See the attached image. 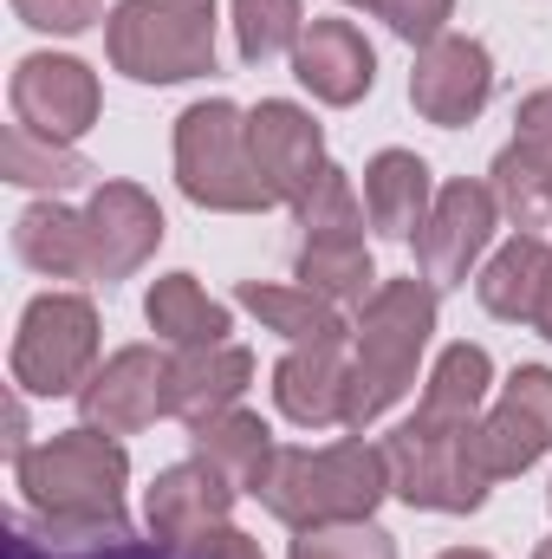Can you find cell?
Segmentation results:
<instances>
[{
  "mask_svg": "<svg viewBox=\"0 0 552 559\" xmlns=\"http://www.w3.org/2000/svg\"><path fill=\"white\" fill-rule=\"evenodd\" d=\"M261 508L286 527H332V521H371L391 495V462L364 436L332 449H274L267 475L254 481Z\"/></svg>",
  "mask_w": 552,
  "mask_h": 559,
  "instance_id": "6da1fadb",
  "label": "cell"
},
{
  "mask_svg": "<svg viewBox=\"0 0 552 559\" xmlns=\"http://www.w3.org/2000/svg\"><path fill=\"white\" fill-rule=\"evenodd\" d=\"M435 332V286L429 280H384L358 325H351V391H345V429H371L416 384V358Z\"/></svg>",
  "mask_w": 552,
  "mask_h": 559,
  "instance_id": "7a4b0ae2",
  "label": "cell"
},
{
  "mask_svg": "<svg viewBox=\"0 0 552 559\" xmlns=\"http://www.w3.org/2000/svg\"><path fill=\"white\" fill-rule=\"evenodd\" d=\"M176 182L195 209L221 215H261L279 202L248 150V111H235L228 98H202L176 118Z\"/></svg>",
  "mask_w": 552,
  "mask_h": 559,
  "instance_id": "3957f363",
  "label": "cell"
},
{
  "mask_svg": "<svg viewBox=\"0 0 552 559\" xmlns=\"http://www.w3.org/2000/svg\"><path fill=\"white\" fill-rule=\"evenodd\" d=\"M105 52L137 85H182L215 72V0H118Z\"/></svg>",
  "mask_w": 552,
  "mask_h": 559,
  "instance_id": "277c9868",
  "label": "cell"
},
{
  "mask_svg": "<svg viewBox=\"0 0 552 559\" xmlns=\"http://www.w3.org/2000/svg\"><path fill=\"white\" fill-rule=\"evenodd\" d=\"M384 462H391V495H404L410 508H429V514H475L488 501V488H494L481 423L435 429V423L410 417L391 429Z\"/></svg>",
  "mask_w": 552,
  "mask_h": 559,
  "instance_id": "5b68a950",
  "label": "cell"
},
{
  "mask_svg": "<svg viewBox=\"0 0 552 559\" xmlns=\"http://www.w3.org/2000/svg\"><path fill=\"white\" fill-rule=\"evenodd\" d=\"M7 559H261V540L241 527H215L195 547L137 540L124 508L118 514H7Z\"/></svg>",
  "mask_w": 552,
  "mask_h": 559,
  "instance_id": "8992f818",
  "label": "cell"
},
{
  "mask_svg": "<svg viewBox=\"0 0 552 559\" xmlns=\"http://www.w3.org/2000/svg\"><path fill=\"white\" fill-rule=\"evenodd\" d=\"M13 481H20L33 514H118L124 481H131V455L105 429H65V436L26 449L13 462Z\"/></svg>",
  "mask_w": 552,
  "mask_h": 559,
  "instance_id": "52a82bcc",
  "label": "cell"
},
{
  "mask_svg": "<svg viewBox=\"0 0 552 559\" xmlns=\"http://www.w3.org/2000/svg\"><path fill=\"white\" fill-rule=\"evenodd\" d=\"M98 365V306L79 293H39L13 338V384L33 397H72L85 391Z\"/></svg>",
  "mask_w": 552,
  "mask_h": 559,
  "instance_id": "ba28073f",
  "label": "cell"
},
{
  "mask_svg": "<svg viewBox=\"0 0 552 559\" xmlns=\"http://www.w3.org/2000/svg\"><path fill=\"white\" fill-rule=\"evenodd\" d=\"M13 124L52 143H79L98 124V79L85 59L65 52H26L13 66Z\"/></svg>",
  "mask_w": 552,
  "mask_h": 559,
  "instance_id": "9c48e42d",
  "label": "cell"
},
{
  "mask_svg": "<svg viewBox=\"0 0 552 559\" xmlns=\"http://www.w3.org/2000/svg\"><path fill=\"white\" fill-rule=\"evenodd\" d=\"M494 222H501V202H494L488 182H468L461 176V182L435 189V209L416 228V267H422V280L429 286H461L468 267L488 254Z\"/></svg>",
  "mask_w": 552,
  "mask_h": 559,
  "instance_id": "30bf717a",
  "label": "cell"
},
{
  "mask_svg": "<svg viewBox=\"0 0 552 559\" xmlns=\"http://www.w3.org/2000/svg\"><path fill=\"white\" fill-rule=\"evenodd\" d=\"M79 411H85V429H105V436L149 429L156 417H169V358L149 345H124L85 378Z\"/></svg>",
  "mask_w": 552,
  "mask_h": 559,
  "instance_id": "8fae6325",
  "label": "cell"
},
{
  "mask_svg": "<svg viewBox=\"0 0 552 559\" xmlns=\"http://www.w3.org/2000/svg\"><path fill=\"white\" fill-rule=\"evenodd\" d=\"M494 92V59L481 39H461V33H442L416 52V72H410V105L442 124V131H461L468 118H481Z\"/></svg>",
  "mask_w": 552,
  "mask_h": 559,
  "instance_id": "7c38bea8",
  "label": "cell"
},
{
  "mask_svg": "<svg viewBox=\"0 0 552 559\" xmlns=\"http://www.w3.org/2000/svg\"><path fill=\"white\" fill-rule=\"evenodd\" d=\"M481 449L494 481L527 475L540 455L552 449V371L547 365H520L507 378V391L494 397V411L481 417Z\"/></svg>",
  "mask_w": 552,
  "mask_h": 559,
  "instance_id": "4fadbf2b",
  "label": "cell"
},
{
  "mask_svg": "<svg viewBox=\"0 0 552 559\" xmlns=\"http://www.w3.org/2000/svg\"><path fill=\"white\" fill-rule=\"evenodd\" d=\"M235 481H221L208 462H176V468H163L156 481H149V501H143V514H149V540H163V547H195V540H208L215 527H228V514H235Z\"/></svg>",
  "mask_w": 552,
  "mask_h": 559,
  "instance_id": "5bb4252c",
  "label": "cell"
},
{
  "mask_svg": "<svg viewBox=\"0 0 552 559\" xmlns=\"http://www.w3.org/2000/svg\"><path fill=\"white\" fill-rule=\"evenodd\" d=\"M248 150H254L267 189H274L279 202H292V209H299V202L312 195V182L325 176V138H319L312 111H299V105H286V98H267V105L248 111Z\"/></svg>",
  "mask_w": 552,
  "mask_h": 559,
  "instance_id": "9a60e30c",
  "label": "cell"
},
{
  "mask_svg": "<svg viewBox=\"0 0 552 559\" xmlns=\"http://www.w3.org/2000/svg\"><path fill=\"white\" fill-rule=\"evenodd\" d=\"M85 228H92V254H98V280H131L163 248V209L143 195L137 182H98L85 202Z\"/></svg>",
  "mask_w": 552,
  "mask_h": 559,
  "instance_id": "2e32d148",
  "label": "cell"
},
{
  "mask_svg": "<svg viewBox=\"0 0 552 559\" xmlns=\"http://www.w3.org/2000/svg\"><path fill=\"white\" fill-rule=\"evenodd\" d=\"M292 72L319 105H358L377 85V52L351 20H312L292 46Z\"/></svg>",
  "mask_w": 552,
  "mask_h": 559,
  "instance_id": "e0dca14e",
  "label": "cell"
},
{
  "mask_svg": "<svg viewBox=\"0 0 552 559\" xmlns=\"http://www.w3.org/2000/svg\"><path fill=\"white\" fill-rule=\"evenodd\" d=\"M254 384V352L248 345H195L182 358H169V417L189 429L221 411H235Z\"/></svg>",
  "mask_w": 552,
  "mask_h": 559,
  "instance_id": "ac0fdd59",
  "label": "cell"
},
{
  "mask_svg": "<svg viewBox=\"0 0 552 559\" xmlns=\"http://www.w3.org/2000/svg\"><path fill=\"white\" fill-rule=\"evenodd\" d=\"M345 391H351L345 345H292L274 371L279 417H292L299 429H332V423H345Z\"/></svg>",
  "mask_w": 552,
  "mask_h": 559,
  "instance_id": "d6986e66",
  "label": "cell"
},
{
  "mask_svg": "<svg viewBox=\"0 0 552 559\" xmlns=\"http://www.w3.org/2000/svg\"><path fill=\"white\" fill-rule=\"evenodd\" d=\"M429 209H435L429 163L416 150H377L371 169H364V215H371V228L391 235V241H410L429 222Z\"/></svg>",
  "mask_w": 552,
  "mask_h": 559,
  "instance_id": "ffe728a7",
  "label": "cell"
},
{
  "mask_svg": "<svg viewBox=\"0 0 552 559\" xmlns=\"http://www.w3.org/2000/svg\"><path fill=\"white\" fill-rule=\"evenodd\" d=\"M13 248L33 274L52 280H98V254H92V228L85 215L59 209V202H33L13 228Z\"/></svg>",
  "mask_w": 552,
  "mask_h": 559,
  "instance_id": "44dd1931",
  "label": "cell"
},
{
  "mask_svg": "<svg viewBox=\"0 0 552 559\" xmlns=\"http://www.w3.org/2000/svg\"><path fill=\"white\" fill-rule=\"evenodd\" d=\"M552 286V248L540 241V235H514L488 267H481V280H475V293H481V306L494 312V319H540V299H547Z\"/></svg>",
  "mask_w": 552,
  "mask_h": 559,
  "instance_id": "7402d4cb",
  "label": "cell"
},
{
  "mask_svg": "<svg viewBox=\"0 0 552 559\" xmlns=\"http://www.w3.org/2000/svg\"><path fill=\"white\" fill-rule=\"evenodd\" d=\"M267 332L279 338H292V345H345L351 338V325H345V312L325 299V293H312V286H267V280H241V293H235Z\"/></svg>",
  "mask_w": 552,
  "mask_h": 559,
  "instance_id": "603a6c76",
  "label": "cell"
},
{
  "mask_svg": "<svg viewBox=\"0 0 552 559\" xmlns=\"http://www.w3.org/2000/svg\"><path fill=\"white\" fill-rule=\"evenodd\" d=\"M189 449H195V462H208L221 481H235V488H248L254 495V481L267 475V462H274V429L254 417V411H221V417L195 423V436H189Z\"/></svg>",
  "mask_w": 552,
  "mask_h": 559,
  "instance_id": "cb8c5ba5",
  "label": "cell"
},
{
  "mask_svg": "<svg viewBox=\"0 0 552 559\" xmlns=\"http://www.w3.org/2000/svg\"><path fill=\"white\" fill-rule=\"evenodd\" d=\"M143 312H149V332L169 338V345H182V352H195V345H228V332H235L228 306L208 299V293L195 286V274H163L149 286Z\"/></svg>",
  "mask_w": 552,
  "mask_h": 559,
  "instance_id": "d4e9b609",
  "label": "cell"
},
{
  "mask_svg": "<svg viewBox=\"0 0 552 559\" xmlns=\"http://www.w3.org/2000/svg\"><path fill=\"white\" fill-rule=\"evenodd\" d=\"M488 384H494V365H488V352H481V345H448V352L435 358L429 384H422V404H416V417L435 423V429H468V423H481Z\"/></svg>",
  "mask_w": 552,
  "mask_h": 559,
  "instance_id": "484cf974",
  "label": "cell"
},
{
  "mask_svg": "<svg viewBox=\"0 0 552 559\" xmlns=\"http://www.w3.org/2000/svg\"><path fill=\"white\" fill-rule=\"evenodd\" d=\"M299 280L312 286V293H325L332 306H364L384 280H377V261H371V248H364V235H305V248H299Z\"/></svg>",
  "mask_w": 552,
  "mask_h": 559,
  "instance_id": "4316f807",
  "label": "cell"
},
{
  "mask_svg": "<svg viewBox=\"0 0 552 559\" xmlns=\"http://www.w3.org/2000/svg\"><path fill=\"white\" fill-rule=\"evenodd\" d=\"M0 169H7V182H20V189H72V182L92 176V163H85L72 143H52V138H39V131H26V124H7V138H0Z\"/></svg>",
  "mask_w": 552,
  "mask_h": 559,
  "instance_id": "83f0119b",
  "label": "cell"
},
{
  "mask_svg": "<svg viewBox=\"0 0 552 559\" xmlns=\"http://www.w3.org/2000/svg\"><path fill=\"white\" fill-rule=\"evenodd\" d=\"M494 202H501V215H514L520 228H540L552 215V169L540 156H527L520 143H507L501 156H494Z\"/></svg>",
  "mask_w": 552,
  "mask_h": 559,
  "instance_id": "f1b7e54d",
  "label": "cell"
},
{
  "mask_svg": "<svg viewBox=\"0 0 552 559\" xmlns=\"http://www.w3.org/2000/svg\"><path fill=\"white\" fill-rule=\"evenodd\" d=\"M305 33L299 0H235V46L248 66H267L279 52H292Z\"/></svg>",
  "mask_w": 552,
  "mask_h": 559,
  "instance_id": "f546056e",
  "label": "cell"
},
{
  "mask_svg": "<svg viewBox=\"0 0 552 559\" xmlns=\"http://www.w3.org/2000/svg\"><path fill=\"white\" fill-rule=\"evenodd\" d=\"M299 222H305V235H364V195L351 189V176L338 163H325V176L299 202Z\"/></svg>",
  "mask_w": 552,
  "mask_h": 559,
  "instance_id": "4dcf8cb0",
  "label": "cell"
},
{
  "mask_svg": "<svg viewBox=\"0 0 552 559\" xmlns=\"http://www.w3.org/2000/svg\"><path fill=\"white\" fill-rule=\"evenodd\" d=\"M292 559H397V547L371 521H332V527H305L292 540Z\"/></svg>",
  "mask_w": 552,
  "mask_h": 559,
  "instance_id": "1f68e13d",
  "label": "cell"
},
{
  "mask_svg": "<svg viewBox=\"0 0 552 559\" xmlns=\"http://www.w3.org/2000/svg\"><path fill=\"white\" fill-rule=\"evenodd\" d=\"M448 13H455V0H384V7H377V20H384L397 39H410V46L442 39Z\"/></svg>",
  "mask_w": 552,
  "mask_h": 559,
  "instance_id": "d6a6232c",
  "label": "cell"
},
{
  "mask_svg": "<svg viewBox=\"0 0 552 559\" xmlns=\"http://www.w3.org/2000/svg\"><path fill=\"white\" fill-rule=\"evenodd\" d=\"M13 13H20L26 26H39V33L72 39V33H85V26L98 20V0H13Z\"/></svg>",
  "mask_w": 552,
  "mask_h": 559,
  "instance_id": "836d02e7",
  "label": "cell"
},
{
  "mask_svg": "<svg viewBox=\"0 0 552 559\" xmlns=\"http://www.w3.org/2000/svg\"><path fill=\"white\" fill-rule=\"evenodd\" d=\"M514 143L527 150V156H540L552 169V92H533V98H520V118H514Z\"/></svg>",
  "mask_w": 552,
  "mask_h": 559,
  "instance_id": "e575fe53",
  "label": "cell"
},
{
  "mask_svg": "<svg viewBox=\"0 0 552 559\" xmlns=\"http://www.w3.org/2000/svg\"><path fill=\"white\" fill-rule=\"evenodd\" d=\"M533 325H540V332L552 338V286H547V299H540V319H533Z\"/></svg>",
  "mask_w": 552,
  "mask_h": 559,
  "instance_id": "d590c367",
  "label": "cell"
},
{
  "mask_svg": "<svg viewBox=\"0 0 552 559\" xmlns=\"http://www.w3.org/2000/svg\"><path fill=\"white\" fill-rule=\"evenodd\" d=\"M435 559H494V554H481V547H448V554H435Z\"/></svg>",
  "mask_w": 552,
  "mask_h": 559,
  "instance_id": "8d00e7d4",
  "label": "cell"
},
{
  "mask_svg": "<svg viewBox=\"0 0 552 559\" xmlns=\"http://www.w3.org/2000/svg\"><path fill=\"white\" fill-rule=\"evenodd\" d=\"M345 7H371V13H377V7H384V0H345Z\"/></svg>",
  "mask_w": 552,
  "mask_h": 559,
  "instance_id": "74e56055",
  "label": "cell"
},
{
  "mask_svg": "<svg viewBox=\"0 0 552 559\" xmlns=\"http://www.w3.org/2000/svg\"><path fill=\"white\" fill-rule=\"evenodd\" d=\"M533 559H552V540H547V547H540V554H533Z\"/></svg>",
  "mask_w": 552,
  "mask_h": 559,
  "instance_id": "f35d334b",
  "label": "cell"
},
{
  "mask_svg": "<svg viewBox=\"0 0 552 559\" xmlns=\"http://www.w3.org/2000/svg\"><path fill=\"white\" fill-rule=\"evenodd\" d=\"M547 501H552V495H547Z\"/></svg>",
  "mask_w": 552,
  "mask_h": 559,
  "instance_id": "ab89813d",
  "label": "cell"
}]
</instances>
